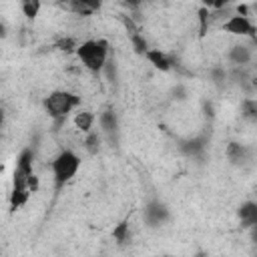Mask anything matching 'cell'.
Returning <instances> with one entry per match:
<instances>
[{
    "mask_svg": "<svg viewBox=\"0 0 257 257\" xmlns=\"http://www.w3.org/2000/svg\"><path fill=\"white\" fill-rule=\"evenodd\" d=\"M76 56L86 70L100 72L108 60V42L106 40H84L76 48Z\"/></svg>",
    "mask_w": 257,
    "mask_h": 257,
    "instance_id": "obj_1",
    "label": "cell"
},
{
    "mask_svg": "<svg viewBox=\"0 0 257 257\" xmlns=\"http://www.w3.org/2000/svg\"><path fill=\"white\" fill-rule=\"evenodd\" d=\"M78 104H80V96H76L68 90H54L44 98V108L56 122L64 120L68 116V112L72 108H76Z\"/></svg>",
    "mask_w": 257,
    "mask_h": 257,
    "instance_id": "obj_2",
    "label": "cell"
},
{
    "mask_svg": "<svg viewBox=\"0 0 257 257\" xmlns=\"http://www.w3.org/2000/svg\"><path fill=\"white\" fill-rule=\"evenodd\" d=\"M78 167H80V159H78L76 153H72L68 149L66 151H60L56 155V159L52 161V175H54L56 189H60L64 183H68L76 175Z\"/></svg>",
    "mask_w": 257,
    "mask_h": 257,
    "instance_id": "obj_3",
    "label": "cell"
},
{
    "mask_svg": "<svg viewBox=\"0 0 257 257\" xmlns=\"http://www.w3.org/2000/svg\"><path fill=\"white\" fill-rule=\"evenodd\" d=\"M223 30L235 36H255V26L249 20V16H241V14H231L225 22H223Z\"/></svg>",
    "mask_w": 257,
    "mask_h": 257,
    "instance_id": "obj_4",
    "label": "cell"
},
{
    "mask_svg": "<svg viewBox=\"0 0 257 257\" xmlns=\"http://www.w3.org/2000/svg\"><path fill=\"white\" fill-rule=\"evenodd\" d=\"M169 219V207L161 201H151L147 207H145V221L151 225V227H159L163 225L165 221Z\"/></svg>",
    "mask_w": 257,
    "mask_h": 257,
    "instance_id": "obj_5",
    "label": "cell"
},
{
    "mask_svg": "<svg viewBox=\"0 0 257 257\" xmlns=\"http://www.w3.org/2000/svg\"><path fill=\"white\" fill-rule=\"evenodd\" d=\"M98 122H100L102 133H104L108 139H112V137L118 135V118H116L114 110H110V108H108V110H102L100 116H98Z\"/></svg>",
    "mask_w": 257,
    "mask_h": 257,
    "instance_id": "obj_6",
    "label": "cell"
},
{
    "mask_svg": "<svg viewBox=\"0 0 257 257\" xmlns=\"http://www.w3.org/2000/svg\"><path fill=\"white\" fill-rule=\"evenodd\" d=\"M253 58V52L247 44H235L231 50H229V60L235 64V66H245L249 64Z\"/></svg>",
    "mask_w": 257,
    "mask_h": 257,
    "instance_id": "obj_7",
    "label": "cell"
},
{
    "mask_svg": "<svg viewBox=\"0 0 257 257\" xmlns=\"http://www.w3.org/2000/svg\"><path fill=\"white\" fill-rule=\"evenodd\" d=\"M32 165H34V153H32V149H24V151L18 155L16 169H14V171H18V173L24 175V177H32V175H34V173H32Z\"/></svg>",
    "mask_w": 257,
    "mask_h": 257,
    "instance_id": "obj_8",
    "label": "cell"
},
{
    "mask_svg": "<svg viewBox=\"0 0 257 257\" xmlns=\"http://www.w3.org/2000/svg\"><path fill=\"white\" fill-rule=\"evenodd\" d=\"M239 219L245 227H249V229L255 227L257 225V203H253V201L243 203L239 207Z\"/></svg>",
    "mask_w": 257,
    "mask_h": 257,
    "instance_id": "obj_9",
    "label": "cell"
},
{
    "mask_svg": "<svg viewBox=\"0 0 257 257\" xmlns=\"http://www.w3.org/2000/svg\"><path fill=\"white\" fill-rule=\"evenodd\" d=\"M225 153H227V159L235 165H243L245 161H249V151L239 143H229Z\"/></svg>",
    "mask_w": 257,
    "mask_h": 257,
    "instance_id": "obj_10",
    "label": "cell"
},
{
    "mask_svg": "<svg viewBox=\"0 0 257 257\" xmlns=\"http://www.w3.org/2000/svg\"><path fill=\"white\" fill-rule=\"evenodd\" d=\"M205 149V139L197 137V139H189V141H183L181 143V151L189 157H199Z\"/></svg>",
    "mask_w": 257,
    "mask_h": 257,
    "instance_id": "obj_11",
    "label": "cell"
},
{
    "mask_svg": "<svg viewBox=\"0 0 257 257\" xmlns=\"http://www.w3.org/2000/svg\"><path fill=\"white\" fill-rule=\"evenodd\" d=\"M92 122H94V114H92V112H88V110H78V112L74 114V126H76L78 131L90 133Z\"/></svg>",
    "mask_w": 257,
    "mask_h": 257,
    "instance_id": "obj_12",
    "label": "cell"
},
{
    "mask_svg": "<svg viewBox=\"0 0 257 257\" xmlns=\"http://www.w3.org/2000/svg\"><path fill=\"white\" fill-rule=\"evenodd\" d=\"M147 58H149L151 64H155V66L161 68V70H169V68H171V60H169V56L163 54L161 50H149V52H147Z\"/></svg>",
    "mask_w": 257,
    "mask_h": 257,
    "instance_id": "obj_13",
    "label": "cell"
},
{
    "mask_svg": "<svg viewBox=\"0 0 257 257\" xmlns=\"http://www.w3.org/2000/svg\"><path fill=\"white\" fill-rule=\"evenodd\" d=\"M70 10H74L76 14H80V16H88V14H92L94 10H98V4H94V2H84V0H76V2H70V4H66Z\"/></svg>",
    "mask_w": 257,
    "mask_h": 257,
    "instance_id": "obj_14",
    "label": "cell"
},
{
    "mask_svg": "<svg viewBox=\"0 0 257 257\" xmlns=\"http://www.w3.org/2000/svg\"><path fill=\"white\" fill-rule=\"evenodd\" d=\"M131 42H133V46H135V52H137V54L147 56V52H149V44H147V40H145L139 32L131 34Z\"/></svg>",
    "mask_w": 257,
    "mask_h": 257,
    "instance_id": "obj_15",
    "label": "cell"
},
{
    "mask_svg": "<svg viewBox=\"0 0 257 257\" xmlns=\"http://www.w3.org/2000/svg\"><path fill=\"white\" fill-rule=\"evenodd\" d=\"M42 8V4L38 2V0H26V2H22V12H24V16H28V18H34V16H38V10Z\"/></svg>",
    "mask_w": 257,
    "mask_h": 257,
    "instance_id": "obj_16",
    "label": "cell"
},
{
    "mask_svg": "<svg viewBox=\"0 0 257 257\" xmlns=\"http://www.w3.org/2000/svg\"><path fill=\"white\" fill-rule=\"evenodd\" d=\"M112 237L116 239V243H124V241L128 239V223H126V221L118 223V225L112 229Z\"/></svg>",
    "mask_w": 257,
    "mask_h": 257,
    "instance_id": "obj_17",
    "label": "cell"
},
{
    "mask_svg": "<svg viewBox=\"0 0 257 257\" xmlns=\"http://www.w3.org/2000/svg\"><path fill=\"white\" fill-rule=\"evenodd\" d=\"M243 114L247 118L257 120V98H249V100L243 102Z\"/></svg>",
    "mask_w": 257,
    "mask_h": 257,
    "instance_id": "obj_18",
    "label": "cell"
},
{
    "mask_svg": "<svg viewBox=\"0 0 257 257\" xmlns=\"http://www.w3.org/2000/svg\"><path fill=\"white\" fill-rule=\"evenodd\" d=\"M56 48L58 50H64V52H70V50H74L76 52V42H74V38H60L58 42H56Z\"/></svg>",
    "mask_w": 257,
    "mask_h": 257,
    "instance_id": "obj_19",
    "label": "cell"
},
{
    "mask_svg": "<svg viewBox=\"0 0 257 257\" xmlns=\"http://www.w3.org/2000/svg\"><path fill=\"white\" fill-rule=\"evenodd\" d=\"M98 143H100V137H98L96 133H88V137H86V141H84L86 151H88V153H96Z\"/></svg>",
    "mask_w": 257,
    "mask_h": 257,
    "instance_id": "obj_20",
    "label": "cell"
},
{
    "mask_svg": "<svg viewBox=\"0 0 257 257\" xmlns=\"http://www.w3.org/2000/svg\"><path fill=\"white\" fill-rule=\"evenodd\" d=\"M251 241L257 245V225H255V227H251Z\"/></svg>",
    "mask_w": 257,
    "mask_h": 257,
    "instance_id": "obj_21",
    "label": "cell"
},
{
    "mask_svg": "<svg viewBox=\"0 0 257 257\" xmlns=\"http://www.w3.org/2000/svg\"><path fill=\"white\" fill-rule=\"evenodd\" d=\"M195 257H207V255H205V253H197Z\"/></svg>",
    "mask_w": 257,
    "mask_h": 257,
    "instance_id": "obj_22",
    "label": "cell"
},
{
    "mask_svg": "<svg viewBox=\"0 0 257 257\" xmlns=\"http://www.w3.org/2000/svg\"><path fill=\"white\" fill-rule=\"evenodd\" d=\"M253 86H255V88H257V76H255V80H253Z\"/></svg>",
    "mask_w": 257,
    "mask_h": 257,
    "instance_id": "obj_23",
    "label": "cell"
}]
</instances>
